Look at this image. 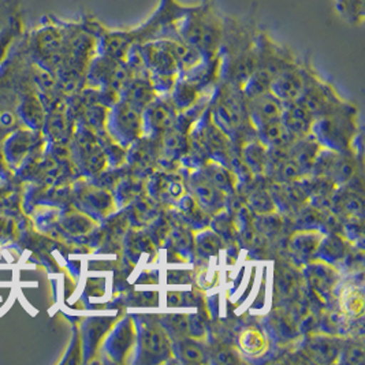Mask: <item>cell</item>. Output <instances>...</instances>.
I'll return each mask as SVG.
<instances>
[{
	"instance_id": "cell-1",
	"label": "cell",
	"mask_w": 365,
	"mask_h": 365,
	"mask_svg": "<svg viewBox=\"0 0 365 365\" xmlns=\"http://www.w3.org/2000/svg\"><path fill=\"white\" fill-rule=\"evenodd\" d=\"M225 18L216 10L212 0L196 6H185L178 22L177 37L193 47L204 61L216 59L223 40Z\"/></svg>"
},
{
	"instance_id": "cell-2",
	"label": "cell",
	"mask_w": 365,
	"mask_h": 365,
	"mask_svg": "<svg viewBox=\"0 0 365 365\" xmlns=\"http://www.w3.org/2000/svg\"><path fill=\"white\" fill-rule=\"evenodd\" d=\"M71 32V24L61 21L44 22L34 31L32 44L47 62L58 65L62 61V53L67 48L68 37Z\"/></svg>"
},
{
	"instance_id": "cell-3",
	"label": "cell",
	"mask_w": 365,
	"mask_h": 365,
	"mask_svg": "<svg viewBox=\"0 0 365 365\" xmlns=\"http://www.w3.org/2000/svg\"><path fill=\"white\" fill-rule=\"evenodd\" d=\"M111 126L113 133H115L122 143L132 141L141 133L143 116L138 108L123 100L116 103L115 110L111 115Z\"/></svg>"
},
{
	"instance_id": "cell-4",
	"label": "cell",
	"mask_w": 365,
	"mask_h": 365,
	"mask_svg": "<svg viewBox=\"0 0 365 365\" xmlns=\"http://www.w3.org/2000/svg\"><path fill=\"white\" fill-rule=\"evenodd\" d=\"M305 91V81L299 70L284 67L271 81L269 92L282 103L296 101Z\"/></svg>"
},
{
	"instance_id": "cell-5",
	"label": "cell",
	"mask_w": 365,
	"mask_h": 365,
	"mask_svg": "<svg viewBox=\"0 0 365 365\" xmlns=\"http://www.w3.org/2000/svg\"><path fill=\"white\" fill-rule=\"evenodd\" d=\"M305 356L317 363H334L341 356V345L329 334H312L305 344Z\"/></svg>"
},
{
	"instance_id": "cell-6",
	"label": "cell",
	"mask_w": 365,
	"mask_h": 365,
	"mask_svg": "<svg viewBox=\"0 0 365 365\" xmlns=\"http://www.w3.org/2000/svg\"><path fill=\"white\" fill-rule=\"evenodd\" d=\"M281 120L293 135H308L312 126V114L301 101L283 103Z\"/></svg>"
},
{
	"instance_id": "cell-7",
	"label": "cell",
	"mask_w": 365,
	"mask_h": 365,
	"mask_svg": "<svg viewBox=\"0 0 365 365\" xmlns=\"http://www.w3.org/2000/svg\"><path fill=\"white\" fill-rule=\"evenodd\" d=\"M250 113L255 122L262 126L268 122H274L282 118L283 103L274 96L269 91L252 99Z\"/></svg>"
},
{
	"instance_id": "cell-8",
	"label": "cell",
	"mask_w": 365,
	"mask_h": 365,
	"mask_svg": "<svg viewBox=\"0 0 365 365\" xmlns=\"http://www.w3.org/2000/svg\"><path fill=\"white\" fill-rule=\"evenodd\" d=\"M143 120L150 132L160 133L173 128L175 115L170 103L155 99L150 106L145 107V115Z\"/></svg>"
},
{
	"instance_id": "cell-9",
	"label": "cell",
	"mask_w": 365,
	"mask_h": 365,
	"mask_svg": "<svg viewBox=\"0 0 365 365\" xmlns=\"http://www.w3.org/2000/svg\"><path fill=\"white\" fill-rule=\"evenodd\" d=\"M141 348L145 354L155 359H166L171 353L168 335L158 326H147L141 332Z\"/></svg>"
},
{
	"instance_id": "cell-10",
	"label": "cell",
	"mask_w": 365,
	"mask_h": 365,
	"mask_svg": "<svg viewBox=\"0 0 365 365\" xmlns=\"http://www.w3.org/2000/svg\"><path fill=\"white\" fill-rule=\"evenodd\" d=\"M308 281L319 297H329L331 293L335 282H336V274L334 268L323 263L312 264L308 268Z\"/></svg>"
},
{
	"instance_id": "cell-11",
	"label": "cell",
	"mask_w": 365,
	"mask_h": 365,
	"mask_svg": "<svg viewBox=\"0 0 365 365\" xmlns=\"http://www.w3.org/2000/svg\"><path fill=\"white\" fill-rule=\"evenodd\" d=\"M156 99V91L152 83L147 80H133L125 85L123 88V100L135 108H145Z\"/></svg>"
},
{
	"instance_id": "cell-12",
	"label": "cell",
	"mask_w": 365,
	"mask_h": 365,
	"mask_svg": "<svg viewBox=\"0 0 365 365\" xmlns=\"http://www.w3.org/2000/svg\"><path fill=\"white\" fill-rule=\"evenodd\" d=\"M214 118H215L216 125L222 130L225 132L232 130L240 122V110H238L237 100L232 96H223L216 103Z\"/></svg>"
},
{
	"instance_id": "cell-13",
	"label": "cell",
	"mask_w": 365,
	"mask_h": 365,
	"mask_svg": "<svg viewBox=\"0 0 365 365\" xmlns=\"http://www.w3.org/2000/svg\"><path fill=\"white\" fill-rule=\"evenodd\" d=\"M322 240H323V234L316 230H305V232H296L290 238V245L297 255L302 257H308L315 255Z\"/></svg>"
},
{
	"instance_id": "cell-14",
	"label": "cell",
	"mask_w": 365,
	"mask_h": 365,
	"mask_svg": "<svg viewBox=\"0 0 365 365\" xmlns=\"http://www.w3.org/2000/svg\"><path fill=\"white\" fill-rule=\"evenodd\" d=\"M259 130L264 143L269 147H287V144L290 143V137L293 135L283 125L281 119L259 126Z\"/></svg>"
},
{
	"instance_id": "cell-15",
	"label": "cell",
	"mask_w": 365,
	"mask_h": 365,
	"mask_svg": "<svg viewBox=\"0 0 365 365\" xmlns=\"http://www.w3.org/2000/svg\"><path fill=\"white\" fill-rule=\"evenodd\" d=\"M192 187L197 201L204 207H215L222 201V190L217 189L214 183L210 182L205 177L193 178Z\"/></svg>"
},
{
	"instance_id": "cell-16",
	"label": "cell",
	"mask_w": 365,
	"mask_h": 365,
	"mask_svg": "<svg viewBox=\"0 0 365 365\" xmlns=\"http://www.w3.org/2000/svg\"><path fill=\"white\" fill-rule=\"evenodd\" d=\"M199 83H193L187 78L178 81L173 88V101L180 108H187L196 103L199 96Z\"/></svg>"
},
{
	"instance_id": "cell-17",
	"label": "cell",
	"mask_w": 365,
	"mask_h": 365,
	"mask_svg": "<svg viewBox=\"0 0 365 365\" xmlns=\"http://www.w3.org/2000/svg\"><path fill=\"white\" fill-rule=\"evenodd\" d=\"M271 329L279 339H293L299 332L294 315L284 312H278L271 319Z\"/></svg>"
},
{
	"instance_id": "cell-18",
	"label": "cell",
	"mask_w": 365,
	"mask_h": 365,
	"mask_svg": "<svg viewBox=\"0 0 365 365\" xmlns=\"http://www.w3.org/2000/svg\"><path fill=\"white\" fill-rule=\"evenodd\" d=\"M248 207L252 212H257L259 215L274 214L277 211L275 199L267 190L253 192L248 200Z\"/></svg>"
},
{
	"instance_id": "cell-19",
	"label": "cell",
	"mask_w": 365,
	"mask_h": 365,
	"mask_svg": "<svg viewBox=\"0 0 365 365\" xmlns=\"http://www.w3.org/2000/svg\"><path fill=\"white\" fill-rule=\"evenodd\" d=\"M319 152H320L319 150V145L316 144L315 141L304 140L299 147L296 148L293 159L299 163V167L302 170H308V168L314 167V163H315Z\"/></svg>"
},
{
	"instance_id": "cell-20",
	"label": "cell",
	"mask_w": 365,
	"mask_h": 365,
	"mask_svg": "<svg viewBox=\"0 0 365 365\" xmlns=\"http://www.w3.org/2000/svg\"><path fill=\"white\" fill-rule=\"evenodd\" d=\"M244 162L255 173L263 171L267 166V150L257 143H252L244 150Z\"/></svg>"
},
{
	"instance_id": "cell-21",
	"label": "cell",
	"mask_w": 365,
	"mask_h": 365,
	"mask_svg": "<svg viewBox=\"0 0 365 365\" xmlns=\"http://www.w3.org/2000/svg\"><path fill=\"white\" fill-rule=\"evenodd\" d=\"M208 181L214 183L217 189L223 190H230L234 186V180L230 171H227L225 167L217 166V165H208L205 167V175Z\"/></svg>"
},
{
	"instance_id": "cell-22",
	"label": "cell",
	"mask_w": 365,
	"mask_h": 365,
	"mask_svg": "<svg viewBox=\"0 0 365 365\" xmlns=\"http://www.w3.org/2000/svg\"><path fill=\"white\" fill-rule=\"evenodd\" d=\"M317 250L320 252V255L324 259L335 262V260L344 257V255H345V244H344V241L336 234H331L329 238L322 240Z\"/></svg>"
},
{
	"instance_id": "cell-23",
	"label": "cell",
	"mask_w": 365,
	"mask_h": 365,
	"mask_svg": "<svg viewBox=\"0 0 365 365\" xmlns=\"http://www.w3.org/2000/svg\"><path fill=\"white\" fill-rule=\"evenodd\" d=\"M240 345L244 349V351L256 354L260 350H263L266 345L264 335L256 329H247L240 335Z\"/></svg>"
},
{
	"instance_id": "cell-24",
	"label": "cell",
	"mask_w": 365,
	"mask_h": 365,
	"mask_svg": "<svg viewBox=\"0 0 365 365\" xmlns=\"http://www.w3.org/2000/svg\"><path fill=\"white\" fill-rule=\"evenodd\" d=\"M275 284L281 296L290 297L297 290V277L290 268H281L277 274Z\"/></svg>"
},
{
	"instance_id": "cell-25",
	"label": "cell",
	"mask_w": 365,
	"mask_h": 365,
	"mask_svg": "<svg viewBox=\"0 0 365 365\" xmlns=\"http://www.w3.org/2000/svg\"><path fill=\"white\" fill-rule=\"evenodd\" d=\"M180 354L185 363H195L200 364L205 361V353L193 341H181L180 342Z\"/></svg>"
},
{
	"instance_id": "cell-26",
	"label": "cell",
	"mask_w": 365,
	"mask_h": 365,
	"mask_svg": "<svg viewBox=\"0 0 365 365\" xmlns=\"http://www.w3.org/2000/svg\"><path fill=\"white\" fill-rule=\"evenodd\" d=\"M165 324L167 330L173 331L177 336H189V327H190V315L185 314H175L167 316Z\"/></svg>"
},
{
	"instance_id": "cell-27",
	"label": "cell",
	"mask_w": 365,
	"mask_h": 365,
	"mask_svg": "<svg viewBox=\"0 0 365 365\" xmlns=\"http://www.w3.org/2000/svg\"><path fill=\"white\" fill-rule=\"evenodd\" d=\"M186 135L180 130H170L165 135V147L173 155H182L187 150Z\"/></svg>"
},
{
	"instance_id": "cell-28",
	"label": "cell",
	"mask_w": 365,
	"mask_h": 365,
	"mask_svg": "<svg viewBox=\"0 0 365 365\" xmlns=\"http://www.w3.org/2000/svg\"><path fill=\"white\" fill-rule=\"evenodd\" d=\"M301 167L294 159H284L277 166V178L282 182H293L299 178Z\"/></svg>"
},
{
	"instance_id": "cell-29",
	"label": "cell",
	"mask_w": 365,
	"mask_h": 365,
	"mask_svg": "<svg viewBox=\"0 0 365 365\" xmlns=\"http://www.w3.org/2000/svg\"><path fill=\"white\" fill-rule=\"evenodd\" d=\"M329 173L334 181L346 182L353 177V165L349 159H335Z\"/></svg>"
},
{
	"instance_id": "cell-30",
	"label": "cell",
	"mask_w": 365,
	"mask_h": 365,
	"mask_svg": "<svg viewBox=\"0 0 365 365\" xmlns=\"http://www.w3.org/2000/svg\"><path fill=\"white\" fill-rule=\"evenodd\" d=\"M342 302H344L348 314L353 316L361 315L363 307H364V301H363V293L360 290L351 289V290L346 292Z\"/></svg>"
},
{
	"instance_id": "cell-31",
	"label": "cell",
	"mask_w": 365,
	"mask_h": 365,
	"mask_svg": "<svg viewBox=\"0 0 365 365\" xmlns=\"http://www.w3.org/2000/svg\"><path fill=\"white\" fill-rule=\"evenodd\" d=\"M255 227L257 226L256 230H259V232H262L263 235L267 234H275V232H279L281 227H282V222L278 216L274 215V214H267L263 215L257 222L255 219Z\"/></svg>"
},
{
	"instance_id": "cell-32",
	"label": "cell",
	"mask_w": 365,
	"mask_h": 365,
	"mask_svg": "<svg viewBox=\"0 0 365 365\" xmlns=\"http://www.w3.org/2000/svg\"><path fill=\"white\" fill-rule=\"evenodd\" d=\"M322 323L326 334H341L346 330V317L344 314H330L323 319Z\"/></svg>"
},
{
	"instance_id": "cell-33",
	"label": "cell",
	"mask_w": 365,
	"mask_h": 365,
	"mask_svg": "<svg viewBox=\"0 0 365 365\" xmlns=\"http://www.w3.org/2000/svg\"><path fill=\"white\" fill-rule=\"evenodd\" d=\"M197 245H199L200 252H202L205 255H214L220 245L219 234L211 232H204L202 234H200L199 238H197Z\"/></svg>"
},
{
	"instance_id": "cell-34",
	"label": "cell",
	"mask_w": 365,
	"mask_h": 365,
	"mask_svg": "<svg viewBox=\"0 0 365 365\" xmlns=\"http://www.w3.org/2000/svg\"><path fill=\"white\" fill-rule=\"evenodd\" d=\"M19 0H0V29L17 18Z\"/></svg>"
},
{
	"instance_id": "cell-35",
	"label": "cell",
	"mask_w": 365,
	"mask_h": 365,
	"mask_svg": "<svg viewBox=\"0 0 365 365\" xmlns=\"http://www.w3.org/2000/svg\"><path fill=\"white\" fill-rule=\"evenodd\" d=\"M344 361L348 364H363L364 363V346L361 344H353L344 350Z\"/></svg>"
},
{
	"instance_id": "cell-36",
	"label": "cell",
	"mask_w": 365,
	"mask_h": 365,
	"mask_svg": "<svg viewBox=\"0 0 365 365\" xmlns=\"http://www.w3.org/2000/svg\"><path fill=\"white\" fill-rule=\"evenodd\" d=\"M216 363L220 364H234L240 361V357L232 349L220 348L215 353Z\"/></svg>"
},
{
	"instance_id": "cell-37",
	"label": "cell",
	"mask_w": 365,
	"mask_h": 365,
	"mask_svg": "<svg viewBox=\"0 0 365 365\" xmlns=\"http://www.w3.org/2000/svg\"><path fill=\"white\" fill-rule=\"evenodd\" d=\"M345 210L350 214L361 212L363 201L361 199H359L356 195H350L348 197H345Z\"/></svg>"
},
{
	"instance_id": "cell-38",
	"label": "cell",
	"mask_w": 365,
	"mask_h": 365,
	"mask_svg": "<svg viewBox=\"0 0 365 365\" xmlns=\"http://www.w3.org/2000/svg\"><path fill=\"white\" fill-rule=\"evenodd\" d=\"M167 304L170 307H180L183 304V296L181 293H168Z\"/></svg>"
}]
</instances>
